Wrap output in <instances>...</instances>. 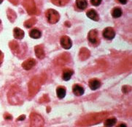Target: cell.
<instances>
[{"label":"cell","instance_id":"12","mask_svg":"<svg viewBox=\"0 0 132 127\" xmlns=\"http://www.w3.org/2000/svg\"><path fill=\"white\" fill-rule=\"evenodd\" d=\"M88 17H89L90 19L93 20L94 21H98L99 20V16H98V13L96 12V10L94 9H90L86 13Z\"/></svg>","mask_w":132,"mask_h":127},{"label":"cell","instance_id":"1","mask_svg":"<svg viewBox=\"0 0 132 127\" xmlns=\"http://www.w3.org/2000/svg\"><path fill=\"white\" fill-rule=\"evenodd\" d=\"M45 15L47 17V21L49 22V23H51V24H55L59 21L60 19L59 13H58L56 10L53 9H47Z\"/></svg>","mask_w":132,"mask_h":127},{"label":"cell","instance_id":"2","mask_svg":"<svg viewBox=\"0 0 132 127\" xmlns=\"http://www.w3.org/2000/svg\"><path fill=\"white\" fill-rule=\"evenodd\" d=\"M23 4L29 15H34L36 13L37 7L34 0H24Z\"/></svg>","mask_w":132,"mask_h":127},{"label":"cell","instance_id":"25","mask_svg":"<svg viewBox=\"0 0 132 127\" xmlns=\"http://www.w3.org/2000/svg\"><path fill=\"white\" fill-rule=\"evenodd\" d=\"M90 3L94 6H98L102 3V0H90Z\"/></svg>","mask_w":132,"mask_h":127},{"label":"cell","instance_id":"15","mask_svg":"<svg viewBox=\"0 0 132 127\" xmlns=\"http://www.w3.org/2000/svg\"><path fill=\"white\" fill-rule=\"evenodd\" d=\"M79 56H80V58L82 60H86L87 58H88V57L90 56V52L86 48H82L80 51Z\"/></svg>","mask_w":132,"mask_h":127},{"label":"cell","instance_id":"11","mask_svg":"<svg viewBox=\"0 0 132 127\" xmlns=\"http://www.w3.org/2000/svg\"><path fill=\"white\" fill-rule=\"evenodd\" d=\"M73 93L75 94L76 96H82L84 94V89L83 87L79 84H75L72 88Z\"/></svg>","mask_w":132,"mask_h":127},{"label":"cell","instance_id":"16","mask_svg":"<svg viewBox=\"0 0 132 127\" xmlns=\"http://www.w3.org/2000/svg\"><path fill=\"white\" fill-rule=\"evenodd\" d=\"M29 36L30 37L32 38H35V39L36 38H39L42 36V33L37 28H34L29 32Z\"/></svg>","mask_w":132,"mask_h":127},{"label":"cell","instance_id":"27","mask_svg":"<svg viewBox=\"0 0 132 127\" xmlns=\"http://www.w3.org/2000/svg\"><path fill=\"white\" fill-rule=\"evenodd\" d=\"M3 58H4V55L2 52V51L0 50V65H1V64L2 63V62H3Z\"/></svg>","mask_w":132,"mask_h":127},{"label":"cell","instance_id":"10","mask_svg":"<svg viewBox=\"0 0 132 127\" xmlns=\"http://www.w3.org/2000/svg\"><path fill=\"white\" fill-rule=\"evenodd\" d=\"M89 87L92 90H96L101 86V82L97 79H92L89 81Z\"/></svg>","mask_w":132,"mask_h":127},{"label":"cell","instance_id":"5","mask_svg":"<svg viewBox=\"0 0 132 127\" xmlns=\"http://www.w3.org/2000/svg\"><path fill=\"white\" fill-rule=\"evenodd\" d=\"M60 44H61V47L65 50H69L72 46V40L69 36H64L61 37V40H60Z\"/></svg>","mask_w":132,"mask_h":127},{"label":"cell","instance_id":"7","mask_svg":"<svg viewBox=\"0 0 132 127\" xmlns=\"http://www.w3.org/2000/svg\"><path fill=\"white\" fill-rule=\"evenodd\" d=\"M36 60L33 58H29V59L26 60V61H24L22 64V67L23 69H25L26 71H29L31 68L34 67L36 65Z\"/></svg>","mask_w":132,"mask_h":127},{"label":"cell","instance_id":"24","mask_svg":"<svg viewBox=\"0 0 132 127\" xmlns=\"http://www.w3.org/2000/svg\"><path fill=\"white\" fill-rule=\"evenodd\" d=\"M117 122V120L115 119H108L105 121L104 122V126H113Z\"/></svg>","mask_w":132,"mask_h":127},{"label":"cell","instance_id":"26","mask_svg":"<svg viewBox=\"0 0 132 127\" xmlns=\"http://www.w3.org/2000/svg\"><path fill=\"white\" fill-rule=\"evenodd\" d=\"M4 117L6 120H12V119H13L12 115L10 114H9V113H7L4 115Z\"/></svg>","mask_w":132,"mask_h":127},{"label":"cell","instance_id":"31","mask_svg":"<svg viewBox=\"0 0 132 127\" xmlns=\"http://www.w3.org/2000/svg\"><path fill=\"white\" fill-rule=\"evenodd\" d=\"M119 126H126V124H120V125H119Z\"/></svg>","mask_w":132,"mask_h":127},{"label":"cell","instance_id":"23","mask_svg":"<svg viewBox=\"0 0 132 127\" xmlns=\"http://www.w3.org/2000/svg\"><path fill=\"white\" fill-rule=\"evenodd\" d=\"M36 22H37V19L35 17H31V18H30L29 20L26 21L24 23V26L26 27V28H31V26H33L36 23Z\"/></svg>","mask_w":132,"mask_h":127},{"label":"cell","instance_id":"14","mask_svg":"<svg viewBox=\"0 0 132 127\" xmlns=\"http://www.w3.org/2000/svg\"><path fill=\"white\" fill-rule=\"evenodd\" d=\"M74 73V71H73L72 69H65L63 72V75H62V77H63V79L66 81L70 80L71 77L73 75Z\"/></svg>","mask_w":132,"mask_h":127},{"label":"cell","instance_id":"17","mask_svg":"<svg viewBox=\"0 0 132 127\" xmlns=\"http://www.w3.org/2000/svg\"><path fill=\"white\" fill-rule=\"evenodd\" d=\"M9 45H10V47L11 50L13 52V53L17 54V53H18L20 52V47H19V44H18L17 42L13 41V42H10Z\"/></svg>","mask_w":132,"mask_h":127},{"label":"cell","instance_id":"20","mask_svg":"<svg viewBox=\"0 0 132 127\" xmlns=\"http://www.w3.org/2000/svg\"><path fill=\"white\" fill-rule=\"evenodd\" d=\"M76 4L77 7L80 9H85L88 6V2L87 0H76Z\"/></svg>","mask_w":132,"mask_h":127},{"label":"cell","instance_id":"30","mask_svg":"<svg viewBox=\"0 0 132 127\" xmlns=\"http://www.w3.org/2000/svg\"><path fill=\"white\" fill-rule=\"evenodd\" d=\"M119 2L122 4H126V3H127L128 0H119Z\"/></svg>","mask_w":132,"mask_h":127},{"label":"cell","instance_id":"21","mask_svg":"<svg viewBox=\"0 0 132 127\" xmlns=\"http://www.w3.org/2000/svg\"><path fill=\"white\" fill-rule=\"evenodd\" d=\"M112 15L115 18H118L122 15V10L119 7H115L112 11Z\"/></svg>","mask_w":132,"mask_h":127},{"label":"cell","instance_id":"3","mask_svg":"<svg viewBox=\"0 0 132 127\" xmlns=\"http://www.w3.org/2000/svg\"><path fill=\"white\" fill-rule=\"evenodd\" d=\"M31 126H42L44 124V120L41 115L37 113H31L30 115Z\"/></svg>","mask_w":132,"mask_h":127},{"label":"cell","instance_id":"9","mask_svg":"<svg viewBox=\"0 0 132 127\" xmlns=\"http://www.w3.org/2000/svg\"><path fill=\"white\" fill-rule=\"evenodd\" d=\"M34 52H35V55H36L37 58L40 60L45 58V53L44 48L42 45H37L34 47Z\"/></svg>","mask_w":132,"mask_h":127},{"label":"cell","instance_id":"28","mask_svg":"<svg viewBox=\"0 0 132 127\" xmlns=\"http://www.w3.org/2000/svg\"><path fill=\"white\" fill-rule=\"evenodd\" d=\"M11 3H13V4H15V5H17L18 3V0H9Z\"/></svg>","mask_w":132,"mask_h":127},{"label":"cell","instance_id":"8","mask_svg":"<svg viewBox=\"0 0 132 127\" xmlns=\"http://www.w3.org/2000/svg\"><path fill=\"white\" fill-rule=\"evenodd\" d=\"M88 38L89 40V42L92 44H96L98 42V31L96 30H91L90 31L88 35Z\"/></svg>","mask_w":132,"mask_h":127},{"label":"cell","instance_id":"29","mask_svg":"<svg viewBox=\"0 0 132 127\" xmlns=\"http://www.w3.org/2000/svg\"><path fill=\"white\" fill-rule=\"evenodd\" d=\"M25 119V115H21L18 119V121H23V120H24Z\"/></svg>","mask_w":132,"mask_h":127},{"label":"cell","instance_id":"19","mask_svg":"<svg viewBox=\"0 0 132 127\" xmlns=\"http://www.w3.org/2000/svg\"><path fill=\"white\" fill-rule=\"evenodd\" d=\"M7 17H8L9 21L10 22H12V23L15 21V20L16 19V17H17L16 13H15L13 9H7Z\"/></svg>","mask_w":132,"mask_h":127},{"label":"cell","instance_id":"6","mask_svg":"<svg viewBox=\"0 0 132 127\" xmlns=\"http://www.w3.org/2000/svg\"><path fill=\"white\" fill-rule=\"evenodd\" d=\"M102 35L106 39L112 40L115 36V30L113 29L112 28H111V27H107L103 31Z\"/></svg>","mask_w":132,"mask_h":127},{"label":"cell","instance_id":"4","mask_svg":"<svg viewBox=\"0 0 132 127\" xmlns=\"http://www.w3.org/2000/svg\"><path fill=\"white\" fill-rule=\"evenodd\" d=\"M40 87V82L37 79V77L34 78L32 81H31L29 84V93L30 95H34L38 92Z\"/></svg>","mask_w":132,"mask_h":127},{"label":"cell","instance_id":"32","mask_svg":"<svg viewBox=\"0 0 132 127\" xmlns=\"http://www.w3.org/2000/svg\"><path fill=\"white\" fill-rule=\"evenodd\" d=\"M2 2H3V0H0V4L2 3Z\"/></svg>","mask_w":132,"mask_h":127},{"label":"cell","instance_id":"13","mask_svg":"<svg viewBox=\"0 0 132 127\" xmlns=\"http://www.w3.org/2000/svg\"><path fill=\"white\" fill-rule=\"evenodd\" d=\"M14 37L17 39H22L24 37V31L19 28H15L13 30Z\"/></svg>","mask_w":132,"mask_h":127},{"label":"cell","instance_id":"18","mask_svg":"<svg viewBox=\"0 0 132 127\" xmlns=\"http://www.w3.org/2000/svg\"><path fill=\"white\" fill-rule=\"evenodd\" d=\"M56 94L59 99H63L66 96V89L63 86H59L56 89Z\"/></svg>","mask_w":132,"mask_h":127},{"label":"cell","instance_id":"33","mask_svg":"<svg viewBox=\"0 0 132 127\" xmlns=\"http://www.w3.org/2000/svg\"><path fill=\"white\" fill-rule=\"evenodd\" d=\"M0 23H1V20H0Z\"/></svg>","mask_w":132,"mask_h":127},{"label":"cell","instance_id":"22","mask_svg":"<svg viewBox=\"0 0 132 127\" xmlns=\"http://www.w3.org/2000/svg\"><path fill=\"white\" fill-rule=\"evenodd\" d=\"M69 1V0H51L53 4L56 6H59V7L65 6L66 4H68Z\"/></svg>","mask_w":132,"mask_h":127}]
</instances>
